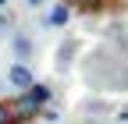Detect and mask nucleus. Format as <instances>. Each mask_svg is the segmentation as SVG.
<instances>
[{
  "instance_id": "0eeeda50",
  "label": "nucleus",
  "mask_w": 128,
  "mask_h": 124,
  "mask_svg": "<svg viewBox=\"0 0 128 124\" xmlns=\"http://www.w3.org/2000/svg\"><path fill=\"white\" fill-rule=\"evenodd\" d=\"M11 25H14V14H7V11H0V39H4V36L11 32Z\"/></svg>"
},
{
  "instance_id": "423d86ee",
  "label": "nucleus",
  "mask_w": 128,
  "mask_h": 124,
  "mask_svg": "<svg viewBox=\"0 0 128 124\" xmlns=\"http://www.w3.org/2000/svg\"><path fill=\"white\" fill-rule=\"evenodd\" d=\"M75 57V43H64L60 53H57V67H68V60Z\"/></svg>"
},
{
  "instance_id": "f03ea898",
  "label": "nucleus",
  "mask_w": 128,
  "mask_h": 124,
  "mask_svg": "<svg viewBox=\"0 0 128 124\" xmlns=\"http://www.w3.org/2000/svg\"><path fill=\"white\" fill-rule=\"evenodd\" d=\"M7 85H11V89H18V92H25V89L36 85V74H32L28 64H18V60H14V64L7 67Z\"/></svg>"
},
{
  "instance_id": "7ed1b4c3",
  "label": "nucleus",
  "mask_w": 128,
  "mask_h": 124,
  "mask_svg": "<svg viewBox=\"0 0 128 124\" xmlns=\"http://www.w3.org/2000/svg\"><path fill=\"white\" fill-rule=\"evenodd\" d=\"M11 53H14V60H18V64H28L32 53H36V43H32L25 32H14V36H11Z\"/></svg>"
},
{
  "instance_id": "39448f33",
  "label": "nucleus",
  "mask_w": 128,
  "mask_h": 124,
  "mask_svg": "<svg viewBox=\"0 0 128 124\" xmlns=\"http://www.w3.org/2000/svg\"><path fill=\"white\" fill-rule=\"evenodd\" d=\"M25 92H28V96H32V99H36L39 106H46V103H50V89H46V85H39V82H36V85H32V89H25Z\"/></svg>"
},
{
  "instance_id": "f257e3e1",
  "label": "nucleus",
  "mask_w": 128,
  "mask_h": 124,
  "mask_svg": "<svg viewBox=\"0 0 128 124\" xmlns=\"http://www.w3.org/2000/svg\"><path fill=\"white\" fill-rule=\"evenodd\" d=\"M7 106H11V117H14V124H22V121H32V117H36V114L43 110V106H39L36 99H32L28 92H18V99H11Z\"/></svg>"
},
{
  "instance_id": "6e6552de",
  "label": "nucleus",
  "mask_w": 128,
  "mask_h": 124,
  "mask_svg": "<svg viewBox=\"0 0 128 124\" xmlns=\"http://www.w3.org/2000/svg\"><path fill=\"white\" fill-rule=\"evenodd\" d=\"M0 124H14V117H11V106L0 99Z\"/></svg>"
},
{
  "instance_id": "9d476101",
  "label": "nucleus",
  "mask_w": 128,
  "mask_h": 124,
  "mask_svg": "<svg viewBox=\"0 0 128 124\" xmlns=\"http://www.w3.org/2000/svg\"><path fill=\"white\" fill-rule=\"evenodd\" d=\"M25 4H28V7H43L46 0H25Z\"/></svg>"
},
{
  "instance_id": "1a4fd4ad",
  "label": "nucleus",
  "mask_w": 128,
  "mask_h": 124,
  "mask_svg": "<svg viewBox=\"0 0 128 124\" xmlns=\"http://www.w3.org/2000/svg\"><path fill=\"white\" fill-rule=\"evenodd\" d=\"M75 4H82V7H96L100 0H75Z\"/></svg>"
},
{
  "instance_id": "f8f14e48",
  "label": "nucleus",
  "mask_w": 128,
  "mask_h": 124,
  "mask_svg": "<svg viewBox=\"0 0 128 124\" xmlns=\"http://www.w3.org/2000/svg\"><path fill=\"white\" fill-rule=\"evenodd\" d=\"M0 89H4V82H0Z\"/></svg>"
},
{
  "instance_id": "20e7f679",
  "label": "nucleus",
  "mask_w": 128,
  "mask_h": 124,
  "mask_svg": "<svg viewBox=\"0 0 128 124\" xmlns=\"http://www.w3.org/2000/svg\"><path fill=\"white\" fill-rule=\"evenodd\" d=\"M68 21H71V7L64 4V0H60V4H54V7H50V14L43 18V25H50V28H64Z\"/></svg>"
},
{
  "instance_id": "9b49d317",
  "label": "nucleus",
  "mask_w": 128,
  "mask_h": 124,
  "mask_svg": "<svg viewBox=\"0 0 128 124\" xmlns=\"http://www.w3.org/2000/svg\"><path fill=\"white\" fill-rule=\"evenodd\" d=\"M4 7H7V0H0V11H4Z\"/></svg>"
}]
</instances>
